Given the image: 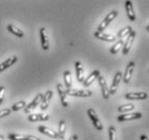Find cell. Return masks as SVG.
Segmentation results:
<instances>
[{
  "instance_id": "e575fe53",
  "label": "cell",
  "mask_w": 149,
  "mask_h": 140,
  "mask_svg": "<svg viewBox=\"0 0 149 140\" xmlns=\"http://www.w3.org/2000/svg\"><path fill=\"white\" fill-rule=\"evenodd\" d=\"M57 140H65V136H59V135H58Z\"/></svg>"
},
{
  "instance_id": "4fadbf2b",
  "label": "cell",
  "mask_w": 149,
  "mask_h": 140,
  "mask_svg": "<svg viewBox=\"0 0 149 140\" xmlns=\"http://www.w3.org/2000/svg\"><path fill=\"white\" fill-rule=\"evenodd\" d=\"M40 38H41V45H42V49H43L44 51H47L48 48H49V43H48L46 29H45L44 27H42L40 29Z\"/></svg>"
},
{
  "instance_id": "8d00e7d4",
  "label": "cell",
  "mask_w": 149,
  "mask_h": 140,
  "mask_svg": "<svg viewBox=\"0 0 149 140\" xmlns=\"http://www.w3.org/2000/svg\"><path fill=\"white\" fill-rule=\"evenodd\" d=\"M146 31H149V26H148V25L146 26Z\"/></svg>"
},
{
  "instance_id": "ffe728a7",
  "label": "cell",
  "mask_w": 149,
  "mask_h": 140,
  "mask_svg": "<svg viewBox=\"0 0 149 140\" xmlns=\"http://www.w3.org/2000/svg\"><path fill=\"white\" fill-rule=\"evenodd\" d=\"M28 120L30 122H39V121H47L48 115L43 113H37V114H30L28 116Z\"/></svg>"
},
{
  "instance_id": "44dd1931",
  "label": "cell",
  "mask_w": 149,
  "mask_h": 140,
  "mask_svg": "<svg viewBox=\"0 0 149 140\" xmlns=\"http://www.w3.org/2000/svg\"><path fill=\"white\" fill-rule=\"evenodd\" d=\"M7 29L10 31L11 34H13L14 36H16L17 38H23V37H24V32L20 30L19 28H17L16 26H14V25H12V24L8 25Z\"/></svg>"
},
{
  "instance_id": "836d02e7",
  "label": "cell",
  "mask_w": 149,
  "mask_h": 140,
  "mask_svg": "<svg viewBox=\"0 0 149 140\" xmlns=\"http://www.w3.org/2000/svg\"><path fill=\"white\" fill-rule=\"evenodd\" d=\"M141 140H149V138L146 136V135H142V136H141Z\"/></svg>"
},
{
  "instance_id": "5bb4252c",
  "label": "cell",
  "mask_w": 149,
  "mask_h": 140,
  "mask_svg": "<svg viewBox=\"0 0 149 140\" xmlns=\"http://www.w3.org/2000/svg\"><path fill=\"white\" fill-rule=\"evenodd\" d=\"M135 68V64L134 62H130L129 65L127 66V68H125V75H123V82L125 83H129L130 80H131V77H132V72Z\"/></svg>"
},
{
  "instance_id": "d6a6232c",
  "label": "cell",
  "mask_w": 149,
  "mask_h": 140,
  "mask_svg": "<svg viewBox=\"0 0 149 140\" xmlns=\"http://www.w3.org/2000/svg\"><path fill=\"white\" fill-rule=\"evenodd\" d=\"M77 139H78V136H77V135H73V136H72L69 140H77Z\"/></svg>"
},
{
  "instance_id": "3957f363",
  "label": "cell",
  "mask_w": 149,
  "mask_h": 140,
  "mask_svg": "<svg viewBox=\"0 0 149 140\" xmlns=\"http://www.w3.org/2000/svg\"><path fill=\"white\" fill-rule=\"evenodd\" d=\"M87 114H88V116L92 121V123H93V125H95V127L97 128V129L98 130L103 129V125H102L101 121L99 120V117H98V115H97V113H95V110L91 109V108H89V109L87 110Z\"/></svg>"
},
{
  "instance_id": "d590c367",
  "label": "cell",
  "mask_w": 149,
  "mask_h": 140,
  "mask_svg": "<svg viewBox=\"0 0 149 140\" xmlns=\"http://www.w3.org/2000/svg\"><path fill=\"white\" fill-rule=\"evenodd\" d=\"M4 139V137L2 136V135H0V140H3Z\"/></svg>"
},
{
  "instance_id": "83f0119b",
  "label": "cell",
  "mask_w": 149,
  "mask_h": 140,
  "mask_svg": "<svg viewBox=\"0 0 149 140\" xmlns=\"http://www.w3.org/2000/svg\"><path fill=\"white\" fill-rule=\"evenodd\" d=\"M26 136L20 135V134H9V139L10 140H25Z\"/></svg>"
},
{
  "instance_id": "52a82bcc",
  "label": "cell",
  "mask_w": 149,
  "mask_h": 140,
  "mask_svg": "<svg viewBox=\"0 0 149 140\" xmlns=\"http://www.w3.org/2000/svg\"><path fill=\"white\" fill-rule=\"evenodd\" d=\"M121 78H122V73L120 71L116 72L115 77H114V80H113L112 82V85H111V89H109V95H113V94H115L117 89H118L119 86V83L121 81Z\"/></svg>"
},
{
  "instance_id": "7a4b0ae2",
  "label": "cell",
  "mask_w": 149,
  "mask_h": 140,
  "mask_svg": "<svg viewBox=\"0 0 149 140\" xmlns=\"http://www.w3.org/2000/svg\"><path fill=\"white\" fill-rule=\"evenodd\" d=\"M135 36H136V32L134 30H132L129 34H128V38H127V40L125 41V44H123V46H122V48H123L122 49V54L123 55H127L128 53H129L130 49H131V46H132L133 41H134V39H135Z\"/></svg>"
},
{
  "instance_id": "8992f818",
  "label": "cell",
  "mask_w": 149,
  "mask_h": 140,
  "mask_svg": "<svg viewBox=\"0 0 149 140\" xmlns=\"http://www.w3.org/2000/svg\"><path fill=\"white\" fill-rule=\"evenodd\" d=\"M98 82L101 86V91H102V95H103V98L104 99H109V86L105 82V79L103 78V75H99L98 78Z\"/></svg>"
},
{
  "instance_id": "1f68e13d",
  "label": "cell",
  "mask_w": 149,
  "mask_h": 140,
  "mask_svg": "<svg viewBox=\"0 0 149 140\" xmlns=\"http://www.w3.org/2000/svg\"><path fill=\"white\" fill-rule=\"evenodd\" d=\"M25 140H40V139L36 136H32V135H27L26 138H25Z\"/></svg>"
},
{
  "instance_id": "2e32d148",
  "label": "cell",
  "mask_w": 149,
  "mask_h": 140,
  "mask_svg": "<svg viewBox=\"0 0 149 140\" xmlns=\"http://www.w3.org/2000/svg\"><path fill=\"white\" fill-rule=\"evenodd\" d=\"M95 37L99 40H103L106 42H113L116 40V37L112 36V34H107L104 32H99V31H95Z\"/></svg>"
},
{
  "instance_id": "7402d4cb",
  "label": "cell",
  "mask_w": 149,
  "mask_h": 140,
  "mask_svg": "<svg viewBox=\"0 0 149 140\" xmlns=\"http://www.w3.org/2000/svg\"><path fill=\"white\" fill-rule=\"evenodd\" d=\"M123 44H125V40H123V39H119L118 42H116L115 44L112 46V49H111V53H112V54L118 53L119 50L123 46Z\"/></svg>"
},
{
  "instance_id": "30bf717a",
  "label": "cell",
  "mask_w": 149,
  "mask_h": 140,
  "mask_svg": "<svg viewBox=\"0 0 149 140\" xmlns=\"http://www.w3.org/2000/svg\"><path fill=\"white\" fill-rule=\"evenodd\" d=\"M57 91H58L59 96H60V100H61L62 106L65 107V108H68L69 103L67 101V93H65V87H63V85H62L61 83H58L57 84Z\"/></svg>"
},
{
  "instance_id": "d6986e66",
  "label": "cell",
  "mask_w": 149,
  "mask_h": 140,
  "mask_svg": "<svg viewBox=\"0 0 149 140\" xmlns=\"http://www.w3.org/2000/svg\"><path fill=\"white\" fill-rule=\"evenodd\" d=\"M16 62H17V56H11V57H9L6 62H3L2 64H0V72L4 71L6 69H8L12 65H14Z\"/></svg>"
},
{
  "instance_id": "4316f807",
  "label": "cell",
  "mask_w": 149,
  "mask_h": 140,
  "mask_svg": "<svg viewBox=\"0 0 149 140\" xmlns=\"http://www.w3.org/2000/svg\"><path fill=\"white\" fill-rule=\"evenodd\" d=\"M25 107H26V103H25L24 100H20V101H18V103H14L11 111H18V110L23 109V108H25Z\"/></svg>"
},
{
  "instance_id": "603a6c76",
  "label": "cell",
  "mask_w": 149,
  "mask_h": 140,
  "mask_svg": "<svg viewBox=\"0 0 149 140\" xmlns=\"http://www.w3.org/2000/svg\"><path fill=\"white\" fill-rule=\"evenodd\" d=\"M63 78H65V85L67 87V89H71L72 85V80H71V72L69 70H65V73H63Z\"/></svg>"
},
{
  "instance_id": "8fae6325",
  "label": "cell",
  "mask_w": 149,
  "mask_h": 140,
  "mask_svg": "<svg viewBox=\"0 0 149 140\" xmlns=\"http://www.w3.org/2000/svg\"><path fill=\"white\" fill-rule=\"evenodd\" d=\"M99 75H100V71H99V70H93V71L83 81V85H84L85 87L90 86L92 83L95 82V80H97V79L99 78Z\"/></svg>"
},
{
  "instance_id": "ac0fdd59",
  "label": "cell",
  "mask_w": 149,
  "mask_h": 140,
  "mask_svg": "<svg viewBox=\"0 0 149 140\" xmlns=\"http://www.w3.org/2000/svg\"><path fill=\"white\" fill-rule=\"evenodd\" d=\"M38 129H39L40 133L44 134V135L51 137V138H55V139H57L58 138L57 132H55V130L51 129V128H48V127H45V126H42V125H41V126L38 127Z\"/></svg>"
},
{
  "instance_id": "e0dca14e",
  "label": "cell",
  "mask_w": 149,
  "mask_h": 140,
  "mask_svg": "<svg viewBox=\"0 0 149 140\" xmlns=\"http://www.w3.org/2000/svg\"><path fill=\"white\" fill-rule=\"evenodd\" d=\"M75 70H76V79H77L78 82H83L85 80V72L84 68L79 62L75 63Z\"/></svg>"
},
{
  "instance_id": "277c9868",
  "label": "cell",
  "mask_w": 149,
  "mask_h": 140,
  "mask_svg": "<svg viewBox=\"0 0 149 140\" xmlns=\"http://www.w3.org/2000/svg\"><path fill=\"white\" fill-rule=\"evenodd\" d=\"M67 95L74 96V97H89L92 95L91 91H83V89H65Z\"/></svg>"
},
{
  "instance_id": "cb8c5ba5",
  "label": "cell",
  "mask_w": 149,
  "mask_h": 140,
  "mask_svg": "<svg viewBox=\"0 0 149 140\" xmlns=\"http://www.w3.org/2000/svg\"><path fill=\"white\" fill-rule=\"evenodd\" d=\"M132 30H133L132 27H130V26H127V27L122 28L121 30L117 34V38H118V39H123L125 36H128V34H129Z\"/></svg>"
},
{
  "instance_id": "ba28073f",
  "label": "cell",
  "mask_w": 149,
  "mask_h": 140,
  "mask_svg": "<svg viewBox=\"0 0 149 140\" xmlns=\"http://www.w3.org/2000/svg\"><path fill=\"white\" fill-rule=\"evenodd\" d=\"M125 98L129 100H144V99L148 98V94L145 92L128 93V94H125Z\"/></svg>"
},
{
  "instance_id": "f546056e",
  "label": "cell",
  "mask_w": 149,
  "mask_h": 140,
  "mask_svg": "<svg viewBox=\"0 0 149 140\" xmlns=\"http://www.w3.org/2000/svg\"><path fill=\"white\" fill-rule=\"evenodd\" d=\"M4 93H6V89H4V86H0V105L3 103Z\"/></svg>"
},
{
  "instance_id": "9a60e30c",
  "label": "cell",
  "mask_w": 149,
  "mask_h": 140,
  "mask_svg": "<svg viewBox=\"0 0 149 140\" xmlns=\"http://www.w3.org/2000/svg\"><path fill=\"white\" fill-rule=\"evenodd\" d=\"M125 11H127V15L129 17V20L131 22H134L135 21V13H134V9H133V4H132V1H125Z\"/></svg>"
},
{
  "instance_id": "484cf974",
  "label": "cell",
  "mask_w": 149,
  "mask_h": 140,
  "mask_svg": "<svg viewBox=\"0 0 149 140\" xmlns=\"http://www.w3.org/2000/svg\"><path fill=\"white\" fill-rule=\"evenodd\" d=\"M65 129H67V126H65V121H60L59 122V126H58V135L59 136H65Z\"/></svg>"
},
{
  "instance_id": "4dcf8cb0",
  "label": "cell",
  "mask_w": 149,
  "mask_h": 140,
  "mask_svg": "<svg viewBox=\"0 0 149 140\" xmlns=\"http://www.w3.org/2000/svg\"><path fill=\"white\" fill-rule=\"evenodd\" d=\"M10 113H11L10 109H1L0 110V117H3V116L9 115Z\"/></svg>"
},
{
  "instance_id": "7c38bea8",
  "label": "cell",
  "mask_w": 149,
  "mask_h": 140,
  "mask_svg": "<svg viewBox=\"0 0 149 140\" xmlns=\"http://www.w3.org/2000/svg\"><path fill=\"white\" fill-rule=\"evenodd\" d=\"M142 117L141 112H134V113H128V114H121L117 117L119 122H125V121H130V120H139Z\"/></svg>"
},
{
  "instance_id": "d4e9b609",
  "label": "cell",
  "mask_w": 149,
  "mask_h": 140,
  "mask_svg": "<svg viewBox=\"0 0 149 140\" xmlns=\"http://www.w3.org/2000/svg\"><path fill=\"white\" fill-rule=\"evenodd\" d=\"M134 109V105L133 103H127V105H122V106H119L118 111L120 113H125L128 112V111H131V110Z\"/></svg>"
},
{
  "instance_id": "5b68a950",
  "label": "cell",
  "mask_w": 149,
  "mask_h": 140,
  "mask_svg": "<svg viewBox=\"0 0 149 140\" xmlns=\"http://www.w3.org/2000/svg\"><path fill=\"white\" fill-rule=\"evenodd\" d=\"M42 97H43V95L42 94H38L37 96H36V98L31 101L29 105H28L27 107H25L24 108V111H25V113H30L31 111L33 109H36L39 105L41 103V100H42Z\"/></svg>"
},
{
  "instance_id": "9c48e42d",
  "label": "cell",
  "mask_w": 149,
  "mask_h": 140,
  "mask_svg": "<svg viewBox=\"0 0 149 140\" xmlns=\"http://www.w3.org/2000/svg\"><path fill=\"white\" fill-rule=\"evenodd\" d=\"M52 97H53V92H52V91H47V92L43 95L42 100H41V103H40V108L42 109V111H44V110H46L48 108V105L51 103Z\"/></svg>"
},
{
  "instance_id": "f1b7e54d",
  "label": "cell",
  "mask_w": 149,
  "mask_h": 140,
  "mask_svg": "<svg viewBox=\"0 0 149 140\" xmlns=\"http://www.w3.org/2000/svg\"><path fill=\"white\" fill-rule=\"evenodd\" d=\"M109 140H117V136H116V128L114 126H109Z\"/></svg>"
},
{
  "instance_id": "6da1fadb",
  "label": "cell",
  "mask_w": 149,
  "mask_h": 140,
  "mask_svg": "<svg viewBox=\"0 0 149 140\" xmlns=\"http://www.w3.org/2000/svg\"><path fill=\"white\" fill-rule=\"evenodd\" d=\"M117 15H118V12H117L116 10L112 11V12H109V13L105 16V18L103 20V22L100 24V26H99L98 30H97V31H99V32H103V30H105V28L111 24V22L115 20V17L117 16Z\"/></svg>"
}]
</instances>
